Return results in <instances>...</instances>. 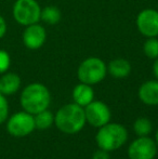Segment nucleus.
Instances as JSON below:
<instances>
[{
    "instance_id": "obj_19",
    "label": "nucleus",
    "mask_w": 158,
    "mask_h": 159,
    "mask_svg": "<svg viewBox=\"0 0 158 159\" xmlns=\"http://www.w3.org/2000/svg\"><path fill=\"white\" fill-rule=\"evenodd\" d=\"M10 65H11L10 54L6 50H3V49H0V75L8 71V69L10 68Z\"/></svg>"
},
{
    "instance_id": "obj_17",
    "label": "nucleus",
    "mask_w": 158,
    "mask_h": 159,
    "mask_svg": "<svg viewBox=\"0 0 158 159\" xmlns=\"http://www.w3.org/2000/svg\"><path fill=\"white\" fill-rule=\"evenodd\" d=\"M133 129L138 136H147L152 131V122L145 117H140L134 121Z\"/></svg>"
},
{
    "instance_id": "obj_12",
    "label": "nucleus",
    "mask_w": 158,
    "mask_h": 159,
    "mask_svg": "<svg viewBox=\"0 0 158 159\" xmlns=\"http://www.w3.org/2000/svg\"><path fill=\"white\" fill-rule=\"evenodd\" d=\"M21 87V78L15 73H6L0 76V93L11 95L17 92Z\"/></svg>"
},
{
    "instance_id": "obj_18",
    "label": "nucleus",
    "mask_w": 158,
    "mask_h": 159,
    "mask_svg": "<svg viewBox=\"0 0 158 159\" xmlns=\"http://www.w3.org/2000/svg\"><path fill=\"white\" fill-rule=\"evenodd\" d=\"M144 54L150 59H157L158 57V39L156 37L147 38L143 46Z\"/></svg>"
},
{
    "instance_id": "obj_22",
    "label": "nucleus",
    "mask_w": 158,
    "mask_h": 159,
    "mask_svg": "<svg viewBox=\"0 0 158 159\" xmlns=\"http://www.w3.org/2000/svg\"><path fill=\"white\" fill-rule=\"evenodd\" d=\"M7 30H8V26H7V22L4 20V17L0 14V39L3 38L7 34Z\"/></svg>"
},
{
    "instance_id": "obj_10",
    "label": "nucleus",
    "mask_w": 158,
    "mask_h": 159,
    "mask_svg": "<svg viewBox=\"0 0 158 159\" xmlns=\"http://www.w3.org/2000/svg\"><path fill=\"white\" fill-rule=\"evenodd\" d=\"M24 46L30 50L40 49L47 40V32L43 26L38 23L25 26V30L22 35Z\"/></svg>"
},
{
    "instance_id": "obj_7",
    "label": "nucleus",
    "mask_w": 158,
    "mask_h": 159,
    "mask_svg": "<svg viewBox=\"0 0 158 159\" xmlns=\"http://www.w3.org/2000/svg\"><path fill=\"white\" fill-rule=\"evenodd\" d=\"M157 154V144L148 136H139L128 148L130 159H154Z\"/></svg>"
},
{
    "instance_id": "obj_2",
    "label": "nucleus",
    "mask_w": 158,
    "mask_h": 159,
    "mask_svg": "<svg viewBox=\"0 0 158 159\" xmlns=\"http://www.w3.org/2000/svg\"><path fill=\"white\" fill-rule=\"evenodd\" d=\"M84 109L76 103L62 106L54 117L55 126L66 134L79 132L86 124Z\"/></svg>"
},
{
    "instance_id": "obj_6",
    "label": "nucleus",
    "mask_w": 158,
    "mask_h": 159,
    "mask_svg": "<svg viewBox=\"0 0 158 159\" xmlns=\"http://www.w3.org/2000/svg\"><path fill=\"white\" fill-rule=\"evenodd\" d=\"M36 129L34 116L27 111H19L12 115L8 120L7 130L12 136L24 138Z\"/></svg>"
},
{
    "instance_id": "obj_8",
    "label": "nucleus",
    "mask_w": 158,
    "mask_h": 159,
    "mask_svg": "<svg viewBox=\"0 0 158 159\" xmlns=\"http://www.w3.org/2000/svg\"><path fill=\"white\" fill-rule=\"evenodd\" d=\"M86 120L95 128H101L111 120V111L105 103L101 101H92L84 107Z\"/></svg>"
},
{
    "instance_id": "obj_20",
    "label": "nucleus",
    "mask_w": 158,
    "mask_h": 159,
    "mask_svg": "<svg viewBox=\"0 0 158 159\" xmlns=\"http://www.w3.org/2000/svg\"><path fill=\"white\" fill-rule=\"evenodd\" d=\"M9 115V104L6 95L0 93V125L7 120Z\"/></svg>"
},
{
    "instance_id": "obj_15",
    "label": "nucleus",
    "mask_w": 158,
    "mask_h": 159,
    "mask_svg": "<svg viewBox=\"0 0 158 159\" xmlns=\"http://www.w3.org/2000/svg\"><path fill=\"white\" fill-rule=\"evenodd\" d=\"M62 13L59 8L54 6H48L46 8L41 9V14H40V20L47 24L54 25L61 21Z\"/></svg>"
},
{
    "instance_id": "obj_1",
    "label": "nucleus",
    "mask_w": 158,
    "mask_h": 159,
    "mask_svg": "<svg viewBox=\"0 0 158 159\" xmlns=\"http://www.w3.org/2000/svg\"><path fill=\"white\" fill-rule=\"evenodd\" d=\"M20 101L24 111L32 115H36L48 109L51 102V95L44 84L34 82L23 89Z\"/></svg>"
},
{
    "instance_id": "obj_14",
    "label": "nucleus",
    "mask_w": 158,
    "mask_h": 159,
    "mask_svg": "<svg viewBox=\"0 0 158 159\" xmlns=\"http://www.w3.org/2000/svg\"><path fill=\"white\" fill-rule=\"evenodd\" d=\"M110 75L114 78L128 77L131 73V64L124 59H115L110 62L107 67Z\"/></svg>"
},
{
    "instance_id": "obj_24",
    "label": "nucleus",
    "mask_w": 158,
    "mask_h": 159,
    "mask_svg": "<svg viewBox=\"0 0 158 159\" xmlns=\"http://www.w3.org/2000/svg\"><path fill=\"white\" fill-rule=\"evenodd\" d=\"M156 144H157V147H158V129H157V132H156Z\"/></svg>"
},
{
    "instance_id": "obj_11",
    "label": "nucleus",
    "mask_w": 158,
    "mask_h": 159,
    "mask_svg": "<svg viewBox=\"0 0 158 159\" xmlns=\"http://www.w3.org/2000/svg\"><path fill=\"white\" fill-rule=\"evenodd\" d=\"M139 98L146 105H158V80H148L139 88Z\"/></svg>"
},
{
    "instance_id": "obj_3",
    "label": "nucleus",
    "mask_w": 158,
    "mask_h": 159,
    "mask_svg": "<svg viewBox=\"0 0 158 159\" xmlns=\"http://www.w3.org/2000/svg\"><path fill=\"white\" fill-rule=\"evenodd\" d=\"M128 139L127 129L119 124H106L99 129L95 136L97 146L106 152L118 149Z\"/></svg>"
},
{
    "instance_id": "obj_4",
    "label": "nucleus",
    "mask_w": 158,
    "mask_h": 159,
    "mask_svg": "<svg viewBox=\"0 0 158 159\" xmlns=\"http://www.w3.org/2000/svg\"><path fill=\"white\" fill-rule=\"evenodd\" d=\"M107 73L106 64L99 57H88L79 65L77 76L80 82L87 84H97L105 78Z\"/></svg>"
},
{
    "instance_id": "obj_5",
    "label": "nucleus",
    "mask_w": 158,
    "mask_h": 159,
    "mask_svg": "<svg viewBox=\"0 0 158 159\" xmlns=\"http://www.w3.org/2000/svg\"><path fill=\"white\" fill-rule=\"evenodd\" d=\"M13 19L23 26H28L40 21L41 8L36 0H16L12 8Z\"/></svg>"
},
{
    "instance_id": "obj_13",
    "label": "nucleus",
    "mask_w": 158,
    "mask_h": 159,
    "mask_svg": "<svg viewBox=\"0 0 158 159\" xmlns=\"http://www.w3.org/2000/svg\"><path fill=\"white\" fill-rule=\"evenodd\" d=\"M73 98L75 103L78 104L81 107H86L88 104H90L94 98V92L91 88L90 84H79L73 90Z\"/></svg>"
},
{
    "instance_id": "obj_16",
    "label": "nucleus",
    "mask_w": 158,
    "mask_h": 159,
    "mask_svg": "<svg viewBox=\"0 0 158 159\" xmlns=\"http://www.w3.org/2000/svg\"><path fill=\"white\" fill-rule=\"evenodd\" d=\"M35 127L39 130H46L50 128L54 122V116L49 111H42L34 116Z\"/></svg>"
},
{
    "instance_id": "obj_9",
    "label": "nucleus",
    "mask_w": 158,
    "mask_h": 159,
    "mask_svg": "<svg viewBox=\"0 0 158 159\" xmlns=\"http://www.w3.org/2000/svg\"><path fill=\"white\" fill-rule=\"evenodd\" d=\"M137 27L146 38L158 36V11L154 9H144L138 14Z\"/></svg>"
},
{
    "instance_id": "obj_23",
    "label": "nucleus",
    "mask_w": 158,
    "mask_h": 159,
    "mask_svg": "<svg viewBox=\"0 0 158 159\" xmlns=\"http://www.w3.org/2000/svg\"><path fill=\"white\" fill-rule=\"evenodd\" d=\"M153 71H154L155 77L158 79V57H157V59H155L154 65H153Z\"/></svg>"
},
{
    "instance_id": "obj_21",
    "label": "nucleus",
    "mask_w": 158,
    "mask_h": 159,
    "mask_svg": "<svg viewBox=\"0 0 158 159\" xmlns=\"http://www.w3.org/2000/svg\"><path fill=\"white\" fill-rule=\"evenodd\" d=\"M92 159H110V155H108V152L100 148L93 154Z\"/></svg>"
}]
</instances>
